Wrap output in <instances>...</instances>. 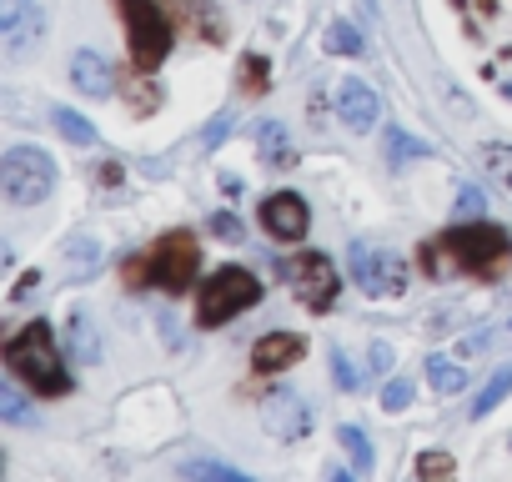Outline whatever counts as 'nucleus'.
<instances>
[{
	"instance_id": "nucleus-1",
	"label": "nucleus",
	"mask_w": 512,
	"mask_h": 482,
	"mask_svg": "<svg viewBox=\"0 0 512 482\" xmlns=\"http://www.w3.org/2000/svg\"><path fill=\"white\" fill-rule=\"evenodd\" d=\"M512 257V236L492 221H472V226H452L447 236H432L422 262L437 272V267H457V272H472V277H492L502 272Z\"/></svg>"
},
{
	"instance_id": "nucleus-2",
	"label": "nucleus",
	"mask_w": 512,
	"mask_h": 482,
	"mask_svg": "<svg viewBox=\"0 0 512 482\" xmlns=\"http://www.w3.org/2000/svg\"><path fill=\"white\" fill-rule=\"evenodd\" d=\"M6 367L41 397H61L71 392V377L61 367V352H56V337L46 322H26L11 342H6Z\"/></svg>"
},
{
	"instance_id": "nucleus-3",
	"label": "nucleus",
	"mask_w": 512,
	"mask_h": 482,
	"mask_svg": "<svg viewBox=\"0 0 512 482\" xmlns=\"http://www.w3.org/2000/svg\"><path fill=\"white\" fill-rule=\"evenodd\" d=\"M196 267H201V247H196V236H191V231H171V236H161V241H156V247H151L146 257L126 262V277H131V287H146L141 277L151 272V282H156V287H166L171 297H181V292L196 282Z\"/></svg>"
},
{
	"instance_id": "nucleus-4",
	"label": "nucleus",
	"mask_w": 512,
	"mask_h": 482,
	"mask_svg": "<svg viewBox=\"0 0 512 482\" xmlns=\"http://www.w3.org/2000/svg\"><path fill=\"white\" fill-rule=\"evenodd\" d=\"M116 16L126 21V41H131V66L136 71H161V61L171 56V16L161 11V0H116Z\"/></svg>"
},
{
	"instance_id": "nucleus-5",
	"label": "nucleus",
	"mask_w": 512,
	"mask_h": 482,
	"mask_svg": "<svg viewBox=\"0 0 512 482\" xmlns=\"http://www.w3.org/2000/svg\"><path fill=\"white\" fill-rule=\"evenodd\" d=\"M0 191L11 206H36L56 191V161L41 146H11L0 161Z\"/></svg>"
},
{
	"instance_id": "nucleus-6",
	"label": "nucleus",
	"mask_w": 512,
	"mask_h": 482,
	"mask_svg": "<svg viewBox=\"0 0 512 482\" xmlns=\"http://www.w3.org/2000/svg\"><path fill=\"white\" fill-rule=\"evenodd\" d=\"M262 302V282H256L246 267H221L211 272V282H201V297H196V322L201 327H221L231 322L236 312Z\"/></svg>"
},
{
	"instance_id": "nucleus-7",
	"label": "nucleus",
	"mask_w": 512,
	"mask_h": 482,
	"mask_svg": "<svg viewBox=\"0 0 512 482\" xmlns=\"http://www.w3.org/2000/svg\"><path fill=\"white\" fill-rule=\"evenodd\" d=\"M282 282H287V287L297 292V302L312 307V312L332 307L337 292H342V277H337V267H332L322 252H297V257H287V262H282Z\"/></svg>"
},
{
	"instance_id": "nucleus-8",
	"label": "nucleus",
	"mask_w": 512,
	"mask_h": 482,
	"mask_svg": "<svg viewBox=\"0 0 512 482\" xmlns=\"http://www.w3.org/2000/svg\"><path fill=\"white\" fill-rule=\"evenodd\" d=\"M352 277L367 297H402L407 292V262L397 252H382V247H367V241H352Z\"/></svg>"
},
{
	"instance_id": "nucleus-9",
	"label": "nucleus",
	"mask_w": 512,
	"mask_h": 482,
	"mask_svg": "<svg viewBox=\"0 0 512 482\" xmlns=\"http://www.w3.org/2000/svg\"><path fill=\"white\" fill-rule=\"evenodd\" d=\"M262 427H267L277 442H302V437L312 432V402H307L302 392L282 387V392H272V397L262 402Z\"/></svg>"
},
{
	"instance_id": "nucleus-10",
	"label": "nucleus",
	"mask_w": 512,
	"mask_h": 482,
	"mask_svg": "<svg viewBox=\"0 0 512 482\" xmlns=\"http://www.w3.org/2000/svg\"><path fill=\"white\" fill-rule=\"evenodd\" d=\"M262 226H267L277 241H302L307 226H312V211H307V201H302L297 191H272V196L262 201Z\"/></svg>"
},
{
	"instance_id": "nucleus-11",
	"label": "nucleus",
	"mask_w": 512,
	"mask_h": 482,
	"mask_svg": "<svg viewBox=\"0 0 512 482\" xmlns=\"http://www.w3.org/2000/svg\"><path fill=\"white\" fill-rule=\"evenodd\" d=\"M161 11L171 16V26H181L186 36H196L206 46H221L226 41V26H221V16L206 6V0H161Z\"/></svg>"
},
{
	"instance_id": "nucleus-12",
	"label": "nucleus",
	"mask_w": 512,
	"mask_h": 482,
	"mask_svg": "<svg viewBox=\"0 0 512 482\" xmlns=\"http://www.w3.org/2000/svg\"><path fill=\"white\" fill-rule=\"evenodd\" d=\"M337 116H342L352 131H372V126L382 121V96H377L367 81L347 76V81L337 86Z\"/></svg>"
},
{
	"instance_id": "nucleus-13",
	"label": "nucleus",
	"mask_w": 512,
	"mask_h": 482,
	"mask_svg": "<svg viewBox=\"0 0 512 482\" xmlns=\"http://www.w3.org/2000/svg\"><path fill=\"white\" fill-rule=\"evenodd\" d=\"M302 352H307V337H297V332H267L262 342L251 347V367L262 372V377H272V372H287L292 362H302Z\"/></svg>"
},
{
	"instance_id": "nucleus-14",
	"label": "nucleus",
	"mask_w": 512,
	"mask_h": 482,
	"mask_svg": "<svg viewBox=\"0 0 512 482\" xmlns=\"http://www.w3.org/2000/svg\"><path fill=\"white\" fill-rule=\"evenodd\" d=\"M71 86L86 91V96H96V101H106V96L116 91V71H111L96 51H76V56H71Z\"/></svg>"
},
{
	"instance_id": "nucleus-15",
	"label": "nucleus",
	"mask_w": 512,
	"mask_h": 482,
	"mask_svg": "<svg viewBox=\"0 0 512 482\" xmlns=\"http://www.w3.org/2000/svg\"><path fill=\"white\" fill-rule=\"evenodd\" d=\"M256 151H262L267 166H297V151H292V136L282 121H262L256 126Z\"/></svg>"
},
{
	"instance_id": "nucleus-16",
	"label": "nucleus",
	"mask_w": 512,
	"mask_h": 482,
	"mask_svg": "<svg viewBox=\"0 0 512 482\" xmlns=\"http://www.w3.org/2000/svg\"><path fill=\"white\" fill-rule=\"evenodd\" d=\"M66 342H71V352L81 357V362H101V332H96V322H91V312H71L66 317Z\"/></svg>"
},
{
	"instance_id": "nucleus-17",
	"label": "nucleus",
	"mask_w": 512,
	"mask_h": 482,
	"mask_svg": "<svg viewBox=\"0 0 512 482\" xmlns=\"http://www.w3.org/2000/svg\"><path fill=\"white\" fill-rule=\"evenodd\" d=\"M41 36H46V16L36 11L31 21H21V26H11V31H6V56H11V61H26V56L36 51V41H41Z\"/></svg>"
},
{
	"instance_id": "nucleus-18",
	"label": "nucleus",
	"mask_w": 512,
	"mask_h": 482,
	"mask_svg": "<svg viewBox=\"0 0 512 482\" xmlns=\"http://www.w3.org/2000/svg\"><path fill=\"white\" fill-rule=\"evenodd\" d=\"M51 121H56V131H61L66 141H76V146H91V141H96V126H91L86 116H76L71 106H51Z\"/></svg>"
},
{
	"instance_id": "nucleus-19",
	"label": "nucleus",
	"mask_w": 512,
	"mask_h": 482,
	"mask_svg": "<svg viewBox=\"0 0 512 482\" xmlns=\"http://www.w3.org/2000/svg\"><path fill=\"white\" fill-rule=\"evenodd\" d=\"M362 31H352L347 21H332L327 26V36H322V51H332V56H362Z\"/></svg>"
},
{
	"instance_id": "nucleus-20",
	"label": "nucleus",
	"mask_w": 512,
	"mask_h": 482,
	"mask_svg": "<svg viewBox=\"0 0 512 482\" xmlns=\"http://www.w3.org/2000/svg\"><path fill=\"white\" fill-rule=\"evenodd\" d=\"M482 171L512 191V146H507V141H487V146H482Z\"/></svg>"
},
{
	"instance_id": "nucleus-21",
	"label": "nucleus",
	"mask_w": 512,
	"mask_h": 482,
	"mask_svg": "<svg viewBox=\"0 0 512 482\" xmlns=\"http://www.w3.org/2000/svg\"><path fill=\"white\" fill-rule=\"evenodd\" d=\"M427 382H432L437 392H462V387H467V372H462L457 362H447V357H427Z\"/></svg>"
},
{
	"instance_id": "nucleus-22",
	"label": "nucleus",
	"mask_w": 512,
	"mask_h": 482,
	"mask_svg": "<svg viewBox=\"0 0 512 482\" xmlns=\"http://www.w3.org/2000/svg\"><path fill=\"white\" fill-rule=\"evenodd\" d=\"M337 442L347 447L352 467L367 477V472H372V462H377V457H372V442H367V432H357V427H342V432H337Z\"/></svg>"
},
{
	"instance_id": "nucleus-23",
	"label": "nucleus",
	"mask_w": 512,
	"mask_h": 482,
	"mask_svg": "<svg viewBox=\"0 0 512 482\" xmlns=\"http://www.w3.org/2000/svg\"><path fill=\"white\" fill-rule=\"evenodd\" d=\"M507 392H512V367H502V372H497V377H492V382L482 387V397L472 402V417L482 422V417H487V412H492V407H497V402L507 397Z\"/></svg>"
},
{
	"instance_id": "nucleus-24",
	"label": "nucleus",
	"mask_w": 512,
	"mask_h": 482,
	"mask_svg": "<svg viewBox=\"0 0 512 482\" xmlns=\"http://www.w3.org/2000/svg\"><path fill=\"white\" fill-rule=\"evenodd\" d=\"M417 477L422 482H457V462L447 452H422L417 457Z\"/></svg>"
},
{
	"instance_id": "nucleus-25",
	"label": "nucleus",
	"mask_w": 512,
	"mask_h": 482,
	"mask_svg": "<svg viewBox=\"0 0 512 482\" xmlns=\"http://www.w3.org/2000/svg\"><path fill=\"white\" fill-rule=\"evenodd\" d=\"M186 477L191 482H251V477H241V472H231L221 462H186Z\"/></svg>"
},
{
	"instance_id": "nucleus-26",
	"label": "nucleus",
	"mask_w": 512,
	"mask_h": 482,
	"mask_svg": "<svg viewBox=\"0 0 512 482\" xmlns=\"http://www.w3.org/2000/svg\"><path fill=\"white\" fill-rule=\"evenodd\" d=\"M41 11V0H0V31H11Z\"/></svg>"
},
{
	"instance_id": "nucleus-27",
	"label": "nucleus",
	"mask_w": 512,
	"mask_h": 482,
	"mask_svg": "<svg viewBox=\"0 0 512 482\" xmlns=\"http://www.w3.org/2000/svg\"><path fill=\"white\" fill-rule=\"evenodd\" d=\"M0 417L6 422H36V412L26 407V397L16 387H0Z\"/></svg>"
},
{
	"instance_id": "nucleus-28",
	"label": "nucleus",
	"mask_w": 512,
	"mask_h": 482,
	"mask_svg": "<svg viewBox=\"0 0 512 482\" xmlns=\"http://www.w3.org/2000/svg\"><path fill=\"white\" fill-rule=\"evenodd\" d=\"M387 156L402 166L407 156H427V146H422L417 136H407V131H387Z\"/></svg>"
},
{
	"instance_id": "nucleus-29",
	"label": "nucleus",
	"mask_w": 512,
	"mask_h": 482,
	"mask_svg": "<svg viewBox=\"0 0 512 482\" xmlns=\"http://www.w3.org/2000/svg\"><path fill=\"white\" fill-rule=\"evenodd\" d=\"M407 402H412V382H407V377H392V382L382 387V407H387V412H402Z\"/></svg>"
},
{
	"instance_id": "nucleus-30",
	"label": "nucleus",
	"mask_w": 512,
	"mask_h": 482,
	"mask_svg": "<svg viewBox=\"0 0 512 482\" xmlns=\"http://www.w3.org/2000/svg\"><path fill=\"white\" fill-rule=\"evenodd\" d=\"M66 257H71V267H81V272H91L101 252H96V241H91V236H76V241H71V252H66Z\"/></svg>"
},
{
	"instance_id": "nucleus-31",
	"label": "nucleus",
	"mask_w": 512,
	"mask_h": 482,
	"mask_svg": "<svg viewBox=\"0 0 512 482\" xmlns=\"http://www.w3.org/2000/svg\"><path fill=\"white\" fill-rule=\"evenodd\" d=\"M332 377H337V387H347V392L362 387V377H357V367L347 362V352H332Z\"/></svg>"
},
{
	"instance_id": "nucleus-32",
	"label": "nucleus",
	"mask_w": 512,
	"mask_h": 482,
	"mask_svg": "<svg viewBox=\"0 0 512 482\" xmlns=\"http://www.w3.org/2000/svg\"><path fill=\"white\" fill-rule=\"evenodd\" d=\"M206 226H211L216 236H226V241H241V221H236L231 211H216V216H211Z\"/></svg>"
},
{
	"instance_id": "nucleus-33",
	"label": "nucleus",
	"mask_w": 512,
	"mask_h": 482,
	"mask_svg": "<svg viewBox=\"0 0 512 482\" xmlns=\"http://www.w3.org/2000/svg\"><path fill=\"white\" fill-rule=\"evenodd\" d=\"M246 76H251L246 91H267V61H262V56H251V61H246Z\"/></svg>"
},
{
	"instance_id": "nucleus-34",
	"label": "nucleus",
	"mask_w": 512,
	"mask_h": 482,
	"mask_svg": "<svg viewBox=\"0 0 512 482\" xmlns=\"http://www.w3.org/2000/svg\"><path fill=\"white\" fill-rule=\"evenodd\" d=\"M477 211H482V191L462 186V191H457V216H477Z\"/></svg>"
},
{
	"instance_id": "nucleus-35",
	"label": "nucleus",
	"mask_w": 512,
	"mask_h": 482,
	"mask_svg": "<svg viewBox=\"0 0 512 482\" xmlns=\"http://www.w3.org/2000/svg\"><path fill=\"white\" fill-rule=\"evenodd\" d=\"M372 372H382V377L392 372V347L387 342H372Z\"/></svg>"
},
{
	"instance_id": "nucleus-36",
	"label": "nucleus",
	"mask_w": 512,
	"mask_h": 482,
	"mask_svg": "<svg viewBox=\"0 0 512 482\" xmlns=\"http://www.w3.org/2000/svg\"><path fill=\"white\" fill-rule=\"evenodd\" d=\"M36 282H41V272H26V277L16 282V292H11V297H16V302H26V297L36 292Z\"/></svg>"
},
{
	"instance_id": "nucleus-37",
	"label": "nucleus",
	"mask_w": 512,
	"mask_h": 482,
	"mask_svg": "<svg viewBox=\"0 0 512 482\" xmlns=\"http://www.w3.org/2000/svg\"><path fill=\"white\" fill-rule=\"evenodd\" d=\"M221 136H226V116H216V126H211V131H206V146H216V141H221Z\"/></svg>"
},
{
	"instance_id": "nucleus-38",
	"label": "nucleus",
	"mask_w": 512,
	"mask_h": 482,
	"mask_svg": "<svg viewBox=\"0 0 512 482\" xmlns=\"http://www.w3.org/2000/svg\"><path fill=\"white\" fill-rule=\"evenodd\" d=\"M327 482H357V477H352V472H332Z\"/></svg>"
},
{
	"instance_id": "nucleus-39",
	"label": "nucleus",
	"mask_w": 512,
	"mask_h": 482,
	"mask_svg": "<svg viewBox=\"0 0 512 482\" xmlns=\"http://www.w3.org/2000/svg\"><path fill=\"white\" fill-rule=\"evenodd\" d=\"M507 96H512V86H507Z\"/></svg>"
},
{
	"instance_id": "nucleus-40",
	"label": "nucleus",
	"mask_w": 512,
	"mask_h": 482,
	"mask_svg": "<svg viewBox=\"0 0 512 482\" xmlns=\"http://www.w3.org/2000/svg\"><path fill=\"white\" fill-rule=\"evenodd\" d=\"M507 332H512V322H507Z\"/></svg>"
}]
</instances>
